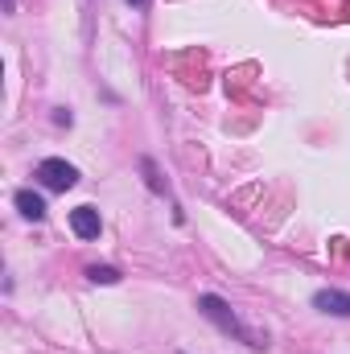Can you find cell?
<instances>
[{
	"mask_svg": "<svg viewBox=\"0 0 350 354\" xmlns=\"http://www.w3.org/2000/svg\"><path fill=\"white\" fill-rule=\"evenodd\" d=\"M198 309H202V313H206V317H210V322L223 330V334H235V338H239V342H248V346H264V342H256V334H248V330L239 326V317L231 313V305H227L223 297H214V292H202V297H198Z\"/></svg>",
	"mask_w": 350,
	"mask_h": 354,
	"instance_id": "1",
	"label": "cell"
},
{
	"mask_svg": "<svg viewBox=\"0 0 350 354\" xmlns=\"http://www.w3.org/2000/svg\"><path fill=\"white\" fill-rule=\"evenodd\" d=\"M37 181L46 185V189H71L75 181H79V169L71 165V161H62V157H46L42 165H37Z\"/></svg>",
	"mask_w": 350,
	"mask_h": 354,
	"instance_id": "2",
	"label": "cell"
},
{
	"mask_svg": "<svg viewBox=\"0 0 350 354\" xmlns=\"http://www.w3.org/2000/svg\"><path fill=\"white\" fill-rule=\"evenodd\" d=\"M313 309L334 313V317H350V292H342V288H322L313 297Z\"/></svg>",
	"mask_w": 350,
	"mask_h": 354,
	"instance_id": "3",
	"label": "cell"
},
{
	"mask_svg": "<svg viewBox=\"0 0 350 354\" xmlns=\"http://www.w3.org/2000/svg\"><path fill=\"white\" fill-rule=\"evenodd\" d=\"M71 227H75L79 239H95V235H99V210H95V206H79V210H71Z\"/></svg>",
	"mask_w": 350,
	"mask_h": 354,
	"instance_id": "4",
	"label": "cell"
},
{
	"mask_svg": "<svg viewBox=\"0 0 350 354\" xmlns=\"http://www.w3.org/2000/svg\"><path fill=\"white\" fill-rule=\"evenodd\" d=\"M17 210L25 214V218H33V223H42L46 218V202H42V194H33V189H17Z\"/></svg>",
	"mask_w": 350,
	"mask_h": 354,
	"instance_id": "5",
	"label": "cell"
},
{
	"mask_svg": "<svg viewBox=\"0 0 350 354\" xmlns=\"http://www.w3.org/2000/svg\"><path fill=\"white\" fill-rule=\"evenodd\" d=\"M87 276L95 280V284H116V280H120V272H116V268H107V264H91Z\"/></svg>",
	"mask_w": 350,
	"mask_h": 354,
	"instance_id": "6",
	"label": "cell"
},
{
	"mask_svg": "<svg viewBox=\"0 0 350 354\" xmlns=\"http://www.w3.org/2000/svg\"><path fill=\"white\" fill-rule=\"evenodd\" d=\"M4 8H8V12H12V0H4Z\"/></svg>",
	"mask_w": 350,
	"mask_h": 354,
	"instance_id": "7",
	"label": "cell"
},
{
	"mask_svg": "<svg viewBox=\"0 0 350 354\" xmlns=\"http://www.w3.org/2000/svg\"><path fill=\"white\" fill-rule=\"evenodd\" d=\"M128 4H145V0H128Z\"/></svg>",
	"mask_w": 350,
	"mask_h": 354,
	"instance_id": "8",
	"label": "cell"
}]
</instances>
